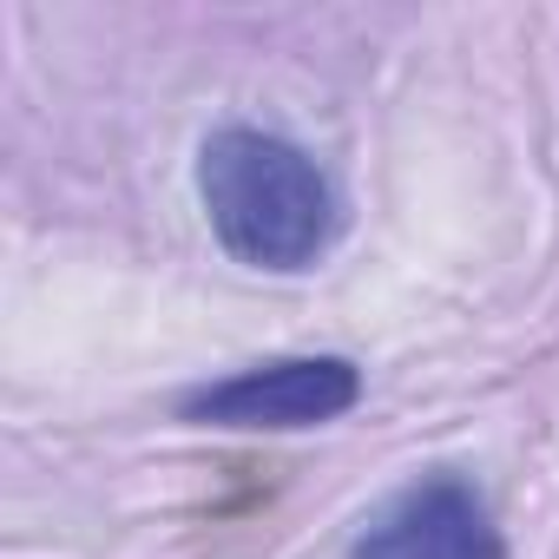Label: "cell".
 Segmentation results:
<instances>
[{
	"label": "cell",
	"mask_w": 559,
	"mask_h": 559,
	"mask_svg": "<svg viewBox=\"0 0 559 559\" xmlns=\"http://www.w3.org/2000/svg\"><path fill=\"white\" fill-rule=\"evenodd\" d=\"M198 204L224 257L276 276L310 270L343 224L330 171L297 139L263 126H217L198 145Z\"/></svg>",
	"instance_id": "1"
},
{
	"label": "cell",
	"mask_w": 559,
	"mask_h": 559,
	"mask_svg": "<svg viewBox=\"0 0 559 559\" xmlns=\"http://www.w3.org/2000/svg\"><path fill=\"white\" fill-rule=\"evenodd\" d=\"M356 402H362V369L349 356H270V362H250L237 376H217L178 395V421L297 435V428L343 421Z\"/></svg>",
	"instance_id": "2"
},
{
	"label": "cell",
	"mask_w": 559,
	"mask_h": 559,
	"mask_svg": "<svg viewBox=\"0 0 559 559\" xmlns=\"http://www.w3.org/2000/svg\"><path fill=\"white\" fill-rule=\"evenodd\" d=\"M349 559H507V539H500L480 487L435 467L376 507V520L356 533Z\"/></svg>",
	"instance_id": "3"
}]
</instances>
